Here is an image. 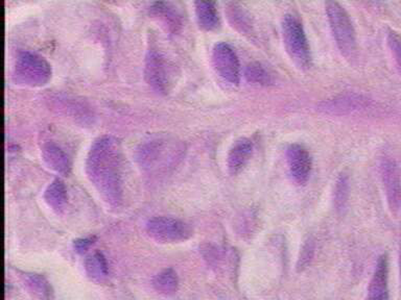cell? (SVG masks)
Returning <instances> with one entry per match:
<instances>
[{"mask_svg": "<svg viewBox=\"0 0 401 300\" xmlns=\"http://www.w3.org/2000/svg\"><path fill=\"white\" fill-rule=\"evenodd\" d=\"M124 155L117 138L104 135L95 139L87 153L85 172L100 197L117 208L124 197Z\"/></svg>", "mask_w": 401, "mask_h": 300, "instance_id": "6da1fadb", "label": "cell"}, {"mask_svg": "<svg viewBox=\"0 0 401 300\" xmlns=\"http://www.w3.org/2000/svg\"><path fill=\"white\" fill-rule=\"evenodd\" d=\"M185 146L169 135H155L141 142L136 150V161L150 175L164 174L183 159Z\"/></svg>", "mask_w": 401, "mask_h": 300, "instance_id": "7a4b0ae2", "label": "cell"}, {"mask_svg": "<svg viewBox=\"0 0 401 300\" xmlns=\"http://www.w3.org/2000/svg\"><path fill=\"white\" fill-rule=\"evenodd\" d=\"M327 19L338 50L348 61L358 57V40L348 13L336 1L325 2Z\"/></svg>", "mask_w": 401, "mask_h": 300, "instance_id": "3957f363", "label": "cell"}, {"mask_svg": "<svg viewBox=\"0 0 401 300\" xmlns=\"http://www.w3.org/2000/svg\"><path fill=\"white\" fill-rule=\"evenodd\" d=\"M51 77V67L38 53L30 50L18 52L13 70V81L28 87H41L48 83Z\"/></svg>", "mask_w": 401, "mask_h": 300, "instance_id": "277c9868", "label": "cell"}, {"mask_svg": "<svg viewBox=\"0 0 401 300\" xmlns=\"http://www.w3.org/2000/svg\"><path fill=\"white\" fill-rule=\"evenodd\" d=\"M285 50L294 63L303 70L311 67V52L302 23L294 15H285L282 23Z\"/></svg>", "mask_w": 401, "mask_h": 300, "instance_id": "5b68a950", "label": "cell"}, {"mask_svg": "<svg viewBox=\"0 0 401 300\" xmlns=\"http://www.w3.org/2000/svg\"><path fill=\"white\" fill-rule=\"evenodd\" d=\"M146 233L160 243H179L193 235V228L182 220L173 217L157 216L146 223Z\"/></svg>", "mask_w": 401, "mask_h": 300, "instance_id": "8992f818", "label": "cell"}, {"mask_svg": "<svg viewBox=\"0 0 401 300\" xmlns=\"http://www.w3.org/2000/svg\"><path fill=\"white\" fill-rule=\"evenodd\" d=\"M144 77L155 92L166 94L171 86V68L166 55L158 48H151L144 61Z\"/></svg>", "mask_w": 401, "mask_h": 300, "instance_id": "52a82bcc", "label": "cell"}, {"mask_svg": "<svg viewBox=\"0 0 401 300\" xmlns=\"http://www.w3.org/2000/svg\"><path fill=\"white\" fill-rule=\"evenodd\" d=\"M373 106V100L366 95L347 93L331 99L323 100L318 104L319 112L333 116H346L356 112L369 110Z\"/></svg>", "mask_w": 401, "mask_h": 300, "instance_id": "ba28073f", "label": "cell"}, {"mask_svg": "<svg viewBox=\"0 0 401 300\" xmlns=\"http://www.w3.org/2000/svg\"><path fill=\"white\" fill-rule=\"evenodd\" d=\"M213 64L222 79L231 84L240 82V60L235 51L225 42L215 44L213 50Z\"/></svg>", "mask_w": 401, "mask_h": 300, "instance_id": "9c48e42d", "label": "cell"}, {"mask_svg": "<svg viewBox=\"0 0 401 300\" xmlns=\"http://www.w3.org/2000/svg\"><path fill=\"white\" fill-rule=\"evenodd\" d=\"M380 175L390 210L397 213L401 208V179L400 170L394 160L385 157L380 164Z\"/></svg>", "mask_w": 401, "mask_h": 300, "instance_id": "30bf717a", "label": "cell"}, {"mask_svg": "<svg viewBox=\"0 0 401 300\" xmlns=\"http://www.w3.org/2000/svg\"><path fill=\"white\" fill-rule=\"evenodd\" d=\"M287 161L293 181L299 186L306 184L313 167L309 150L300 144H292L287 150Z\"/></svg>", "mask_w": 401, "mask_h": 300, "instance_id": "8fae6325", "label": "cell"}, {"mask_svg": "<svg viewBox=\"0 0 401 300\" xmlns=\"http://www.w3.org/2000/svg\"><path fill=\"white\" fill-rule=\"evenodd\" d=\"M149 12L151 16L157 18L171 35H176L181 30L183 26L181 14L171 2H151Z\"/></svg>", "mask_w": 401, "mask_h": 300, "instance_id": "7c38bea8", "label": "cell"}, {"mask_svg": "<svg viewBox=\"0 0 401 300\" xmlns=\"http://www.w3.org/2000/svg\"><path fill=\"white\" fill-rule=\"evenodd\" d=\"M389 262L384 255L378 260L370 282L366 300H389Z\"/></svg>", "mask_w": 401, "mask_h": 300, "instance_id": "4fadbf2b", "label": "cell"}, {"mask_svg": "<svg viewBox=\"0 0 401 300\" xmlns=\"http://www.w3.org/2000/svg\"><path fill=\"white\" fill-rule=\"evenodd\" d=\"M41 157L44 163L51 170L55 171L59 174L67 175L70 174L71 165L70 159L65 151L62 150L55 142H46L41 148Z\"/></svg>", "mask_w": 401, "mask_h": 300, "instance_id": "5bb4252c", "label": "cell"}, {"mask_svg": "<svg viewBox=\"0 0 401 300\" xmlns=\"http://www.w3.org/2000/svg\"><path fill=\"white\" fill-rule=\"evenodd\" d=\"M253 152V143L248 138L236 140L231 146L227 157V166L232 175L237 174L244 169Z\"/></svg>", "mask_w": 401, "mask_h": 300, "instance_id": "9a60e30c", "label": "cell"}, {"mask_svg": "<svg viewBox=\"0 0 401 300\" xmlns=\"http://www.w3.org/2000/svg\"><path fill=\"white\" fill-rule=\"evenodd\" d=\"M225 12L229 23L234 30L247 37H253L254 26L251 15L240 4L233 1L227 2Z\"/></svg>", "mask_w": 401, "mask_h": 300, "instance_id": "2e32d148", "label": "cell"}, {"mask_svg": "<svg viewBox=\"0 0 401 300\" xmlns=\"http://www.w3.org/2000/svg\"><path fill=\"white\" fill-rule=\"evenodd\" d=\"M195 6L200 28L208 32L217 30L220 26V20L215 2L199 0L195 2Z\"/></svg>", "mask_w": 401, "mask_h": 300, "instance_id": "e0dca14e", "label": "cell"}, {"mask_svg": "<svg viewBox=\"0 0 401 300\" xmlns=\"http://www.w3.org/2000/svg\"><path fill=\"white\" fill-rule=\"evenodd\" d=\"M85 271L91 281L97 284H104L109 274L106 257L100 251H95L85 261Z\"/></svg>", "mask_w": 401, "mask_h": 300, "instance_id": "ac0fdd59", "label": "cell"}, {"mask_svg": "<svg viewBox=\"0 0 401 300\" xmlns=\"http://www.w3.org/2000/svg\"><path fill=\"white\" fill-rule=\"evenodd\" d=\"M44 200L51 210L57 214H61L67 202V190L65 184L60 179H55L46 188L44 192Z\"/></svg>", "mask_w": 401, "mask_h": 300, "instance_id": "d6986e66", "label": "cell"}, {"mask_svg": "<svg viewBox=\"0 0 401 300\" xmlns=\"http://www.w3.org/2000/svg\"><path fill=\"white\" fill-rule=\"evenodd\" d=\"M23 282L26 289L38 300H53V292L50 282L46 277L37 273H26Z\"/></svg>", "mask_w": 401, "mask_h": 300, "instance_id": "ffe728a7", "label": "cell"}, {"mask_svg": "<svg viewBox=\"0 0 401 300\" xmlns=\"http://www.w3.org/2000/svg\"><path fill=\"white\" fill-rule=\"evenodd\" d=\"M153 287L160 294H175L177 292L178 287H179L177 273L171 268L164 269L154 277Z\"/></svg>", "mask_w": 401, "mask_h": 300, "instance_id": "44dd1931", "label": "cell"}, {"mask_svg": "<svg viewBox=\"0 0 401 300\" xmlns=\"http://www.w3.org/2000/svg\"><path fill=\"white\" fill-rule=\"evenodd\" d=\"M349 177L346 173L338 175L333 191V206L338 214H344L349 199Z\"/></svg>", "mask_w": 401, "mask_h": 300, "instance_id": "7402d4cb", "label": "cell"}, {"mask_svg": "<svg viewBox=\"0 0 401 300\" xmlns=\"http://www.w3.org/2000/svg\"><path fill=\"white\" fill-rule=\"evenodd\" d=\"M245 77L249 83L260 86H269L273 84L271 73L260 63L249 64L245 69Z\"/></svg>", "mask_w": 401, "mask_h": 300, "instance_id": "603a6c76", "label": "cell"}, {"mask_svg": "<svg viewBox=\"0 0 401 300\" xmlns=\"http://www.w3.org/2000/svg\"><path fill=\"white\" fill-rule=\"evenodd\" d=\"M316 244L311 238L305 241L301 248L299 259L297 262V271L302 272L305 269L309 268L315 257Z\"/></svg>", "mask_w": 401, "mask_h": 300, "instance_id": "cb8c5ba5", "label": "cell"}, {"mask_svg": "<svg viewBox=\"0 0 401 300\" xmlns=\"http://www.w3.org/2000/svg\"><path fill=\"white\" fill-rule=\"evenodd\" d=\"M387 41L401 73V35L394 30H389L387 35Z\"/></svg>", "mask_w": 401, "mask_h": 300, "instance_id": "d4e9b609", "label": "cell"}, {"mask_svg": "<svg viewBox=\"0 0 401 300\" xmlns=\"http://www.w3.org/2000/svg\"><path fill=\"white\" fill-rule=\"evenodd\" d=\"M97 238L95 235L91 237L81 238V239L75 240L73 241V248L77 253H85L95 244Z\"/></svg>", "mask_w": 401, "mask_h": 300, "instance_id": "484cf974", "label": "cell"}, {"mask_svg": "<svg viewBox=\"0 0 401 300\" xmlns=\"http://www.w3.org/2000/svg\"><path fill=\"white\" fill-rule=\"evenodd\" d=\"M400 281H401V252L400 257Z\"/></svg>", "mask_w": 401, "mask_h": 300, "instance_id": "4316f807", "label": "cell"}]
</instances>
